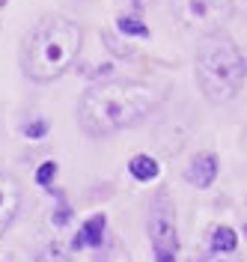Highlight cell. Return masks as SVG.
<instances>
[{
	"label": "cell",
	"instance_id": "obj_13",
	"mask_svg": "<svg viewBox=\"0 0 247 262\" xmlns=\"http://www.w3.org/2000/svg\"><path fill=\"white\" fill-rule=\"evenodd\" d=\"M42 262H69V256H63V250L57 245H51L45 253H42Z\"/></svg>",
	"mask_w": 247,
	"mask_h": 262
},
{
	"label": "cell",
	"instance_id": "obj_8",
	"mask_svg": "<svg viewBox=\"0 0 247 262\" xmlns=\"http://www.w3.org/2000/svg\"><path fill=\"white\" fill-rule=\"evenodd\" d=\"M104 227H107V217H104V214H93V217L81 227V232L75 235L72 247H75V250H81V247H99L101 242H104Z\"/></svg>",
	"mask_w": 247,
	"mask_h": 262
},
{
	"label": "cell",
	"instance_id": "obj_18",
	"mask_svg": "<svg viewBox=\"0 0 247 262\" xmlns=\"http://www.w3.org/2000/svg\"><path fill=\"white\" fill-rule=\"evenodd\" d=\"M244 235H247V229H244Z\"/></svg>",
	"mask_w": 247,
	"mask_h": 262
},
{
	"label": "cell",
	"instance_id": "obj_17",
	"mask_svg": "<svg viewBox=\"0 0 247 262\" xmlns=\"http://www.w3.org/2000/svg\"><path fill=\"white\" fill-rule=\"evenodd\" d=\"M6 3H9V0H0V6H6Z\"/></svg>",
	"mask_w": 247,
	"mask_h": 262
},
{
	"label": "cell",
	"instance_id": "obj_7",
	"mask_svg": "<svg viewBox=\"0 0 247 262\" xmlns=\"http://www.w3.org/2000/svg\"><path fill=\"white\" fill-rule=\"evenodd\" d=\"M217 176V158H214L212 152H199L194 161L188 164V170H185V179L191 182L194 188H209Z\"/></svg>",
	"mask_w": 247,
	"mask_h": 262
},
{
	"label": "cell",
	"instance_id": "obj_12",
	"mask_svg": "<svg viewBox=\"0 0 247 262\" xmlns=\"http://www.w3.org/2000/svg\"><path fill=\"white\" fill-rule=\"evenodd\" d=\"M54 173H57V164H54V161H45L39 170H36V182H39L42 188H48L51 179H54Z\"/></svg>",
	"mask_w": 247,
	"mask_h": 262
},
{
	"label": "cell",
	"instance_id": "obj_6",
	"mask_svg": "<svg viewBox=\"0 0 247 262\" xmlns=\"http://www.w3.org/2000/svg\"><path fill=\"white\" fill-rule=\"evenodd\" d=\"M18 206H21V185L12 176L0 173V235L15 221Z\"/></svg>",
	"mask_w": 247,
	"mask_h": 262
},
{
	"label": "cell",
	"instance_id": "obj_16",
	"mask_svg": "<svg viewBox=\"0 0 247 262\" xmlns=\"http://www.w3.org/2000/svg\"><path fill=\"white\" fill-rule=\"evenodd\" d=\"M155 262H176V253H167V250H155Z\"/></svg>",
	"mask_w": 247,
	"mask_h": 262
},
{
	"label": "cell",
	"instance_id": "obj_5",
	"mask_svg": "<svg viewBox=\"0 0 247 262\" xmlns=\"http://www.w3.org/2000/svg\"><path fill=\"white\" fill-rule=\"evenodd\" d=\"M149 238L155 250H167L176 253L179 250V235H176V206H173V194L161 188L152 206H149Z\"/></svg>",
	"mask_w": 247,
	"mask_h": 262
},
{
	"label": "cell",
	"instance_id": "obj_14",
	"mask_svg": "<svg viewBox=\"0 0 247 262\" xmlns=\"http://www.w3.org/2000/svg\"><path fill=\"white\" fill-rule=\"evenodd\" d=\"M45 131H48V122H30V125L24 128V134L33 137V140H39V137H45Z\"/></svg>",
	"mask_w": 247,
	"mask_h": 262
},
{
	"label": "cell",
	"instance_id": "obj_3",
	"mask_svg": "<svg viewBox=\"0 0 247 262\" xmlns=\"http://www.w3.org/2000/svg\"><path fill=\"white\" fill-rule=\"evenodd\" d=\"M247 78V60L238 45L223 33H209L197 48V83L203 96L223 104L230 101Z\"/></svg>",
	"mask_w": 247,
	"mask_h": 262
},
{
	"label": "cell",
	"instance_id": "obj_11",
	"mask_svg": "<svg viewBox=\"0 0 247 262\" xmlns=\"http://www.w3.org/2000/svg\"><path fill=\"white\" fill-rule=\"evenodd\" d=\"M235 232H232L230 227H217L212 235V250H217V253H223V250H232L235 247Z\"/></svg>",
	"mask_w": 247,
	"mask_h": 262
},
{
	"label": "cell",
	"instance_id": "obj_2",
	"mask_svg": "<svg viewBox=\"0 0 247 262\" xmlns=\"http://www.w3.org/2000/svg\"><path fill=\"white\" fill-rule=\"evenodd\" d=\"M83 45L81 27L69 18L48 15L33 27L21 51V69L30 81L48 83L66 75L72 63L78 60Z\"/></svg>",
	"mask_w": 247,
	"mask_h": 262
},
{
	"label": "cell",
	"instance_id": "obj_4",
	"mask_svg": "<svg viewBox=\"0 0 247 262\" xmlns=\"http://www.w3.org/2000/svg\"><path fill=\"white\" fill-rule=\"evenodd\" d=\"M235 12L232 0H176V15L197 33H217Z\"/></svg>",
	"mask_w": 247,
	"mask_h": 262
},
{
	"label": "cell",
	"instance_id": "obj_1",
	"mask_svg": "<svg viewBox=\"0 0 247 262\" xmlns=\"http://www.w3.org/2000/svg\"><path fill=\"white\" fill-rule=\"evenodd\" d=\"M161 104V90L149 83L104 81L89 86L78 101V122L93 137H107L143 122Z\"/></svg>",
	"mask_w": 247,
	"mask_h": 262
},
{
	"label": "cell",
	"instance_id": "obj_15",
	"mask_svg": "<svg viewBox=\"0 0 247 262\" xmlns=\"http://www.w3.org/2000/svg\"><path fill=\"white\" fill-rule=\"evenodd\" d=\"M69 217H72V209H69V206H63V209H57V212H54V217H51V221H54V227H66Z\"/></svg>",
	"mask_w": 247,
	"mask_h": 262
},
{
	"label": "cell",
	"instance_id": "obj_10",
	"mask_svg": "<svg viewBox=\"0 0 247 262\" xmlns=\"http://www.w3.org/2000/svg\"><path fill=\"white\" fill-rule=\"evenodd\" d=\"M116 27H119V33H125V36H140V39H146V36H149V27L143 24V21H140V18L119 15Z\"/></svg>",
	"mask_w": 247,
	"mask_h": 262
},
{
	"label": "cell",
	"instance_id": "obj_9",
	"mask_svg": "<svg viewBox=\"0 0 247 262\" xmlns=\"http://www.w3.org/2000/svg\"><path fill=\"white\" fill-rule=\"evenodd\" d=\"M128 170H131V176L137 182H152L158 173H161V167L155 158H149V155H134L131 161H128Z\"/></svg>",
	"mask_w": 247,
	"mask_h": 262
}]
</instances>
